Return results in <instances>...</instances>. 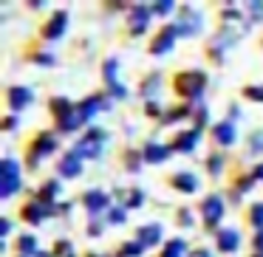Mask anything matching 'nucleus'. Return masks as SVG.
Instances as JSON below:
<instances>
[{
  "label": "nucleus",
  "mask_w": 263,
  "mask_h": 257,
  "mask_svg": "<svg viewBox=\"0 0 263 257\" xmlns=\"http://www.w3.org/2000/svg\"><path fill=\"white\" fill-rule=\"evenodd\" d=\"M204 85H206L204 71H184V74L176 76V93L184 99H198L204 93Z\"/></svg>",
  "instance_id": "1"
},
{
  "label": "nucleus",
  "mask_w": 263,
  "mask_h": 257,
  "mask_svg": "<svg viewBox=\"0 0 263 257\" xmlns=\"http://www.w3.org/2000/svg\"><path fill=\"white\" fill-rule=\"evenodd\" d=\"M0 181H3V187H0V198H12V195L17 192V187H20V164L14 159H3V164H0Z\"/></svg>",
  "instance_id": "2"
},
{
  "label": "nucleus",
  "mask_w": 263,
  "mask_h": 257,
  "mask_svg": "<svg viewBox=\"0 0 263 257\" xmlns=\"http://www.w3.org/2000/svg\"><path fill=\"white\" fill-rule=\"evenodd\" d=\"M57 150V136L54 133H40L37 136V142L31 144V150H29V167H37V161L43 159V155H48V153H54Z\"/></svg>",
  "instance_id": "3"
},
{
  "label": "nucleus",
  "mask_w": 263,
  "mask_h": 257,
  "mask_svg": "<svg viewBox=\"0 0 263 257\" xmlns=\"http://www.w3.org/2000/svg\"><path fill=\"white\" fill-rule=\"evenodd\" d=\"M223 209H227V204H223L218 195H210L206 201H201V215H204V223H206L210 229H215L218 223H221Z\"/></svg>",
  "instance_id": "4"
},
{
  "label": "nucleus",
  "mask_w": 263,
  "mask_h": 257,
  "mask_svg": "<svg viewBox=\"0 0 263 257\" xmlns=\"http://www.w3.org/2000/svg\"><path fill=\"white\" fill-rule=\"evenodd\" d=\"M31 88H20V85H14V88H9V93H6V102H9V110L12 113H20L23 108H29L31 105Z\"/></svg>",
  "instance_id": "5"
},
{
  "label": "nucleus",
  "mask_w": 263,
  "mask_h": 257,
  "mask_svg": "<svg viewBox=\"0 0 263 257\" xmlns=\"http://www.w3.org/2000/svg\"><path fill=\"white\" fill-rule=\"evenodd\" d=\"M176 26H167V29H161V34L153 40V46H150V54H167L173 48V43H176Z\"/></svg>",
  "instance_id": "6"
},
{
  "label": "nucleus",
  "mask_w": 263,
  "mask_h": 257,
  "mask_svg": "<svg viewBox=\"0 0 263 257\" xmlns=\"http://www.w3.org/2000/svg\"><path fill=\"white\" fill-rule=\"evenodd\" d=\"M170 153H173V147L159 144V142H150L147 147L142 150V155H144V161H147V164H161V161L170 159Z\"/></svg>",
  "instance_id": "7"
},
{
  "label": "nucleus",
  "mask_w": 263,
  "mask_h": 257,
  "mask_svg": "<svg viewBox=\"0 0 263 257\" xmlns=\"http://www.w3.org/2000/svg\"><path fill=\"white\" fill-rule=\"evenodd\" d=\"M198 139H201V130H198V127H193V130H184V133H178V136H176L173 150H178V153H190V150H195Z\"/></svg>",
  "instance_id": "8"
},
{
  "label": "nucleus",
  "mask_w": 263,
  "mask_h": 257,
  "mask_svg": "<svg viewBox=\"0 0 263 257\" xmlns=\"http://www.w3.org/2000/svg\"><path fill=\"white\" fill-rule=\"evenodd\" d=\"M65 26H68V14L65 12H57L51 20H48V26L43 29V34H46V40H60L65 31Z\"/></svg>",
  "instance_id": "9"
},
{
  "label": "nucleus",
  "mask_w": 263,
  "mask_h": 257,
  "mask_svg": "<svg viewBox=\"0 0 263 257\" xmlns=\"http://www.w3.org/2000/svg\"><path fill=\"white\" fill-rule=\"evenodd\" d=\"M238 246H240V234H238V229H221V232H218V249L221 251H229V254H232V251H238Z\"/></svg>",
  "instance_id": "10"
},
{
  "label": "nucleus",
  "mask_w": 263,
  "mask_h": 257,
  "mask_svg": "<svg viewBox=\"0 0 263 257\" xmlns=\"http://www.w3.org/2000/svg\"><path fill=\"white\" fill-rule=\"evenodd\" d=\"M80 172H82V159L77 153H68V155H63V159H60V175L77 178Z\"/></svg>",
  "instance_id": "11"
},
{
  "label": "nucleus",
  "mask_w": 263,
  "mask_h": 257,
  "mask_svg": "<svg viewBox=\"0 0 263 257\" xmlns=\"http://www.w3.org/2000/svg\"><path fill=\"white\" fill-rule=\"evenodd\" d=\"M136 240L144 246V249H147V246H156L161 240V226L159 223H147V226H142L136 232Z\"/></svg>",
  "instance_id": "12"
},
{
  "label": "nucleus",
  "mask_w": 263,
  "mask_h": 257,
  "mask_svg": "<svg viewBox=\"0 0 263 257\" xmlns=\"http://www.w3.org/2000/svg\"><path fill=\"white\" fill-rule=\"evenodd\" d=\"M173 187H176L178 192H195V189H198V178H195L193 172H176V175H173Z\"/></svg>",
  "instance_id": "13"
},
{
  "label": "nucleus",
  "mask_w": 263,
  "mask_h": 257,
  "mask_svg": "<svg viewBox=\"0 0 263 257\" xmlns=\"http://www.w3.org/2000/svg\"><path fill=\"white\" fill-rule=\"evenodd\" d=\"M212 136H215V142L218 144H232L235 142V125L232 122H218L215 125V130H212Z\"/></svg>",
  "instance_id": "14"
},
{
  "label": "nucleus",
  "mask_w": 263,
  "mask_h": 257,
  "mask_svg": "<svg viewBox=\"0 0 263 257\" xmlns=\"http://www.w3.org/2000/svg\"><path fill=\"white\" fill-rule=\"evenodd\" d=\"M85 209H88V212H102V209H108V195L99 192V189L85 192Z\"/></svg>",
  "instance_id": "15"
},
{
  "label": "nucleus",
  "mask_w": 263,
  "mask_h": 257,
  "mask_svg": "<svg viewBox=\"0 0 263 257\" xmlns=\"http://www.w3.org/2000/svg\"><path fill=\"white\" fill-rule=\"evenodd\" d=\"M147 23H150V9L139 6L136 12H133V17H130V31L133 34H142V31L147 29Z\"/></svg>",
  "instance_id": "16"
},
{
  "label": "nucleus",
  "mask_w": 263,
  "mask_h": 257,
  "mask_svg": "<svg viewBox=\"0 0 263 257\" xmlns=\"http://www.w3.org/2000/svg\"><path fill=\"white\" fill-rule=\"evenodd\" d=\"M74 110H77V105H74V102H68L65 96H54V99H51V113L57 116V122H60V119H65V116H71Z\"/></svg>",
  "instance_id": "17"
},
{
  "label": "nucleus",
  "mask_w": 263,
  "mask_h": 257,
  "mask_svg": "<svg viewBox=\"0 0 263 257\" xmlns=\"http://www.w3.org/2000/svg\"><path fill=\"white\" fill-rule=\"evenodd\" d=\"M17 249H20V257H37V240L31 234H20L17 238Z\"/></svg>",
  "instance_id": "18"
},
{
  "label": "nucleus",
  "mask_w": 263,
  "mask_h": 257,
  "mask_svg": "<svg viewBox=\"0 0 263 257\" xmlns=\"http://www.w3.org/2000/svg\"><path fill=\"white\" fill-rule=\"evenodd\" d=\"M195 110L190 108V105H181V108H173V113H164V122L167 125H173V122H178V119H190Z\"/></svg>",
  "instance_id": "19"
},
{
  "label": "nucleus",
  "mask_w": 263,
  "mask_h": 257,
  "mask_svg": "<svg viewBox=\"0 0 263 257\" xmlns=\"http://www.w3.org/2000/svg\"><path fill=\"white\" fill-rule=\"evenodd\" d=\"M184 251H187V243H184V240H170V243L164 246V251H161V257H181Z\"/></svg>",
  "instance_id": "20"
},
{
  "label": "nucleus",
  "mask_w": 263,
  "mask_h": 257,
  "mask_svg": "<svg viewBox=\"0 0 263 257\" xmlns=\"http://www.w3.org/2000/svg\"><path fill=\"white\" fill-rule=\"evenodd\" d=\"M249 223L257 229V232H263V204H255L249 209Z\"/></svg>",
  "instance_id": "21"
},
{
  "label": "nucleus",
  "mask_w": 263,
  "mask_h": 257,
  "mask_svg": "<svg viewBox=\"0 0 263 257\" xmlns=\"http://www.w3.org/2000/svg\"><path fill=\"white\" fill-rule=\"evenodd\" d=\"M125 218H127V206H110V209H108V221L116 223V226H122Z\"/></svg>",
  "instance_id": "22"
},
{
  "label": "nucleus",
  "mask_w": 263,
  "mask_h": 257,
  "mask_svg": "<svg viewBox=\"0 0 263 257\" xmlns=\"http://www.w3.org/2000/svg\"><path fill=\"white\" fill-rule=\"evenodd\" d=\"M223 159H227V155H221V153H212L210 159H206V170H210V175H218V172H221Z\"/></svg>",
  "instance_id": "23"
},
{
  "label": "nucleus",
  "mask_w": 263,
  "mask_h": 257,
  "mask_svg": "<svg viewBox=\"0 0 263 257\" xmlns=\"http://www.w3.org/2000/svg\"><path fill=\"white\" fill-rule=\"evenodd\" d=\"M144 251V246L139 243V240H130V243H125V249L119 251V257H139Z\"/></svg>",
  "instance_id": "24"
},
{
  "label": "nucleus",
  "mask_w": 263,
  "mask_h": 257,
  "mask_svg": "<svg viewBox=\"0 0 263 257\" xmlns=\"http://www.w3.org/2000/svg\"><path fill=\"white\" fill-rule=\"evenodd\" d=\"M159 74H150L147 80H144V85H142V96H153L156 93V85H159Z\"/></svg>",
  "instance_id": "25"
},
{
  "label": "nucleus",
  "mask_w": 263,
  "mask_h": 257,
  "mask_svg": "<svg viewBox=\"0 0 263 257\" xmlns=\"http://www.w3.org/2000/svg\"><path fill=\"white\" fill-rule=\"evenodd\" d=\"M243 96L252 99V102H263V85H249V88H243Z\"/></svg>",
  "instance_id": "26"
},
{
  "label": "nucleus",
  "mask_w": 263,
  "mask_h": 257,
  "mask_svg": "<svg viewBox=\"0 0 263 257\" xmlns=\"http://www.w3.org/2000/svg\"><path fill=\"white\" fill-rule=\"evenodd\" d=\"M116 71H119V63H116V60H108V63H105V82H108V85H114Z\"/></svg>",
  "instance_id": "27"
},
{
  "label": "nucleus",
  "mask_w": 263,
  "mask_h": 257,
  "mask_svg": "<svg viewBox=\"0 0 263 257\" xmlns=\"http://www.w3.org/2000/svg\"><path fill=\"white\" fill-rule=\"evenodd\" d=\"M142 201H144V192L142 189H130V195H127V209H133V206H142Z\"/></svg>",
  "instance_id": "28"
},
{
  "label": "nucleus",
  "mask_w": 263,
  "mask_h": 257,
  "mask_svg": "<svg viewBox=\"0 0 263 257\" xmlns=\"http://www.w3.org/2000/svg\"><path fill=\"white\" fill-rule=\"evenodd\" d=\"M54 254H57V257H74V249H71V243L60 240V243H57V249H54Z\"/></svg>",
  "instance_id": "29"
},
{
  "label": "nucleus",
  "mask_w": 263,
  "mask_h": 257,
  "mask_svg": "<svg viewBox=\"0 0 263 257\" xmlns=\"http://www.w3.org/2000/svg\"><path fill=\"white\" fill-rule=\"evenodd\" d=\"M193 119H195V125H206V122H210V113H206V108H198V110H195V113H193Z\"/></svg>",
  "instance_id": "30"
},
{
  "label": "nucleus",
  "mask_w": 263,
  "mask_h": 257,
  "mask_svg": "<svg viewBox=\"0 0 263 257\" xmlns=\"http://www.w3.org/2000/svg\"><path fill=\"white\" fill-rule=\"evenodd\" d=\"M260 150H263V136H260V133H255L252 142H249V153H260Z\"/></svg>",
  "instance_id": "31"
},
{
  "label": "nucleus",
  "mask_w": 263,
  "mask_h": 257,
  "mask_svg": "<svg viewBox=\"0 0 263 257\" xmlns=\"http://www.w3.org/2000/svg\"><path fill=\"white\" fill-rule=\"evenodd\" d=\"M110 96H116V99H125V96H127L125 85H119V82H114V85H110Z\"/></svg>",
  "instance_id": "32"
},
{
  "label": "nucleus",
  "mask_w": 263,
  "mask_h": 257,
  "mask_svg": "<svg viewBox=\"0 0 263 257\" xmlns=\"http://www.w3.org/2000/svg\"><path fill=\"white\" fill-rule=\"evenodd\" d=\"M147 116H161V119H164V113H161V105L159 102H147Z\"/></svg>",
  "instance_id": "33"
},
{
  "label": "nucleus",
  "mask_w": 263,
  "mask_h": 257,
  "mask_svg": "<svg viewBox=\"0 0 263 257\" xmlns=\"http://www.w3.org/2000/svg\"><path fill=\"white\" fill-rule=\"evenodd\" d=\"M178 221H181V226H193V215H190V209L178 212Z\"/></svg>",
  "instance_id": "34"
},
{
  "label": "nucleus",
  "mask_w": 263,
  "mask_h": 257,
  "mask_svg": "<svg viewBox=\"0 0 263 257\" xmlns=\"http://www.w3.org/2000/svg\"><path fill=\"white\" fill-rule=\"evenodd\" d=\"M167 12H173V3H156L153 6V14H167Z\"/></svg>",
  "instance_id": "35"
},
{
  "label": "nucleus",
  "mask_w": 263,
  "mask_h": 257,
  "mask_svg": "<svg viewBox=\"0 0 263 257\" xmlns=\"http://www.w3.org/2000/svg\"><path fill=\"white\" fill-rule=\"evenodd\" d=\"M88 234H91V238H99V234H102V226H97V223L88 226Z\"/></svg>",
  "instance_id": "36"
},
{
  "label": "nucleus",
  "mask_w": 263,
  "mask_h": 257,
  "mask_svg": "<svg viewBox=\"0 0 263 257\" xmlns=\"http://www.w3.org/2000/svg\"><path fill=\"white\" fill-rule=\"evenodd\" d=\"M255 249H257V251H263V232H257V234H255Z\"/></svg>",
  "instance_id": "37"
},
{
  "label": "nucleus",
  "mask_w": 263,
  "mask_h": 257,
  "mask_svg": "<svg viewBox=\"0 0 263 257\" xmlns=\"http://www.w3.org/2000/svg\"><path fill=\"white\" fill-rule=\"evenodd\" d=\"M0 232L9 234V232H12V223H9V221H0Z\"/></svg>",
  "instance_id": "38"
},
{
  "label": "nucleus",
  "mask_w": 263,
  "mask_h": 257,
  "mask_svg": "<svg viewBox=\"0 0 263 257\" xmlns=\"http://www.w3.org/2000/svg\"><path fill=\"white\" fill-rule=\"evenodd\" d=\"M14 125H17V119H14V116H9V119L6 122H3V127H6V130H12V127Z\"/></svg>",
  "instance_id": "39"
},
{
  "label": "nucleus",
  "mask_w": 263,
  "mask_h": 257,
  "mask_svg": "<svg viewBox=\"0 0 263 257\" xmlns=\"http://www.w3.org/2000/svg\"><path fill=\"white\" fill-rule=\"evenodd\" d=\"M252 178H260V181H263V164H257V167H255V172H252Z\"/></svg>",
  "instance_id": "40"
},
{
  "label": "nucleus",
  "mask_w": 263,
  "mask_h": 257,
  "mask_svg": "<svg viewBox=\"0 0 263 257\" xmlns=\"http://www.w3.org/2000/svg\"><path fill=\"white\" fill-rule=\"evenodd\" d=\"M190 257H212V254H210V251H206V249H198V251H193V254H190Z\"/></svg>",
  "instance_id": "41"
}]
</instances>
